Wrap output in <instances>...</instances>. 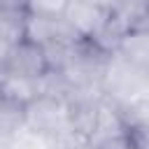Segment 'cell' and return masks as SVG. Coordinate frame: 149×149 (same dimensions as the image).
I'll return each mask as SVG.
<instances>
[{
    "label": "cell",
    "mask_w": 149,
    "mask_h": 149,
    "mask_svg": "<svg viewBox=\"0 0 149 149\" xmlns=\"http://www.w3.org/2000/svg\"><path fill=\"white\" fill-rule=\"evenodd\" d=\"M9 49H12V42L0 33V70L5 68V61H7V54H9Z\"/></svg>",
    "instance_id": "cell-8"
},
{
    "label": "cell",
    "mask_w": 149,
    "mask_h": 149,
    "mask_svg": "<svg viewBox=\"0 0 149 149\" xmlns=\"http://www.w3.org/2000/svg\"><path fill=\"white\" fill-rule=\"evenodd\" d=\"M2 72L14 74V77H23V79H42L49 72L44 49L28 37L14 42L9 54H7Z\"/></svg>",
    "instance_id": "cell-2"
},
{
    "label": "cell",
    "mask_w": 149,
    "mask_h": 149,
    "mask_svg": "<svg viewBox=\"0 0 149 149\" xmlns=\"http://www.w3.org/2000/svg\"><path fill=\"white\" fill-rule=\"evenodd\" d=\"M147 5H149V0H147Z\"/></svg>",
    "instance_id": "cell-10"
},
{
    "label": "cell",
    "mask_w": 149,
    "mask_h": 149,
    "mask_svg": "<svg viewBox=\"0 0 149 149\" xmlns=\"http://www.w3.org/2000/svg\"><path fill=\"white\" fill-rule=\"evenodd\" d=\"M102 95L116 107H135L149 100V74L112 51L102 74Z\"/></svg>",
    "instance_id": "cell-1"
},
{
    "label": "cell",
    "mask_w": 149,
    "mask_h": 149,
    "mask_svg": "<svg viewBox=\"0 0 149 149\" xmlns=\"http://www.w3.org/2000/svg\"><path fill=\"white\" fill-rule=\"evenodd\" d=\"M68 0H26L28 14H42V16H61Z\"/></svg>",
    "instance_id": "cell-7"
},
{
    "label": "cell",
    "mask_w": 149,
    "mask_h": 149,
    "mask_svg": "<svg viewBox=\"0 0 149 149\" xmlns=\"http://www.w3.org/2000/svg\"><path fill=\"white\" fill-rule=\"evenodd\" d=\"M23 130V105L0 93V142L16 137Z\"/></svg>",
    "instance_id": "cell-6"
},
{
    "label": "cell",
    "mask_w": 149,
    "mask_h": 149,
    "mask_svg": "<svg viewBox=\"0 0 149 149\" xmlns=\"http://www.w3.org/2000/svg\"><path fill=\"white\" fill-rule=\"evenodd\" d=\"M26 37L40 44L42 49L47 47H58V44H74L81 40L70 23L61 16H42V14H28L26 19Z\"/></svg>",
    "instance_id": "cell-3"
},
{
    "label": "cell",
    "mask_w": 149,
    "mask_h": 149,
    "mask_svg": "<svg viewBox=\"0 0 149 149\" xmlns=\"http://www.w3.org/2000/svg\"><path fill=\"white\" fill-rule=\"evenodd\" d=\"M72 149H88L86 144H79V147H72Z\"/></svg>",
    "instance_id": "cell-9"
},
{
    "label": "cell",
    "mask_w": 149,
    "mask_h": 149,
    "mask_svg": "<svg viewBox=\"0 0 149 149\" xmlns=\"http://www.w3.org/2000/svg\"><path fill=\"white\" fill-rule=\"evenodd\" d=\"M63 19L70 23V28L81 37V40H95L102 28L107 26L109 9L91 2V0H68L63 9Z\"/></svg>",
    "instance_id": "cell-4"
},
{
    "label": "cell",
    "mask_w": 149,
    "mask_h": 149,
    "mask_svg": "<svg viewBox=\"0 0 149 149\" xmlns=\"http://www.w3.org/2000/svg\"><path fill=\"white\" fill-rule=\"evenodd\" d=\"M0 93L21 105H28L33 98L40 95V79H23L0 70Z\"/></svg>",
    "instance_id": "cell-5"
}]
</instances>
